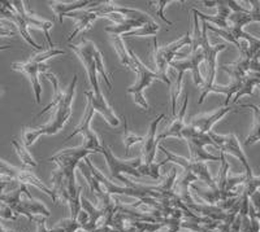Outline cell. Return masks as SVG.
Segmentation results:
<instances>
[{"label": "cell", "instance_id": "obj_25", "mask_svg": "<svg viewBox=\"0 0 260 232\" xmlns=\"http://www.w3.org/2000/svg\"><path fill=\"white\" fill-rule=\"evenodd\" d=\"M111 42H112L113 47H115L116 53H117V56L118 59H120L121 65H124V66H126V68L133 70L134 68L133 60H132V57H130L129 51H127L126 47H125L124 39L118 35H111Z\"/></svg>", "mask_w": 260, "mask_h": 232}, {"label": "cell", "instance_id": "obj_31", "mask_svg": "<svg viewBox=\"0 0 260 232\" xmlns=\"http://www.w3.org/2000/svg\"><path fill=\"white\" fill-rule=\"evenodd\" d=\"M159 30H160L159 24H156V22H151V24H145L142 27H139V29L132 30L130 32L122 35L121 38L124 39V38H130V36H148V35L155 36Z\"/></svg>", "mask_w": 260, "mask_h": 232}, {"label": "cell", "instance_id": "obj_29", "mask_svg": "<svg viewBox=\"0 0 260 232\" xmlns=\"http://www.w3.org/2000/svg\"><path fill=\"white\" fill-rule=\"evenodd\" d=\"M260 188V175L251 176V178H246L243 183V189L241 192V200L250 201V197L254 192L259 191Z\"/></svg>", "mask_w": 260, "mask_h": 232}, {"label": "cell", "instance_id": "obj_4", "mask_svg": "<svg viewBox=\"0 0 260 232\" xmlns=\"http://www.w3.org/2000/svg\"><path fill=\"white\" fill-rule=\"evenodd\" d=\"M129 55L130 57H132V60H133V71L137 73V81L133 86H130V87L127 88L126 91L127 94H130L133 96L134 103H136L139 108L145 109V110H150V105H148L147 100L145 99L143 91H145L146 88L154 82L155 80L159 81V75H157L156 71L151 70L150 68H147V66L139 60V57L137 56L136 53H134V51L130 50Z\"/></svg>", "mask_w": 260, "mask_h": 232}, {"label": "cell", "instance_id": "obj_35", "mask_svg": "<svg viewBox=\"0 0 260 232\" xmlns=\"http://www.w3.org/2000/svg\"><path fill=\"white\" fill-rule=\"evenodd\" d=\"M176 2H177V0H157V2H150L148 4H154V7L156 8V15L161 18L162 22H166L168 26H173L175 24L164 16V9H166V7L168 6V4L176 3Z\"/></svg>", "mask_w": 260, "mask_h": 232}, {"label": "cell", "instance_id": "obj_19", "mask_svg": "<svg viewBox=\"0 0 260 232\" xmlns=\"http://www.w3.org/2000/svg\"><path fill=\"white\" fill-rule=\"evenodd\" d=\"M68 17L76 20V27H74L73 32H72L71 36L68 38V42H71L72 39L76 38L82 30L89 29L90 25H91L96 18H99V16H98L96 13L89 12L87 9H83V11H76V12L69 13Z\"/></svg>", "mask_w": 260, "mask_h": 232}, {"label": "cell", "instance_id": "obj_6", "mask_svg": "<svg viewBox=\"0 0 260 232\" xmlns=\"http://www.w3.org/2000/svg\"><path fill=\"white\" fill-rule=\"evenodd\" d=\"M0 175L6 178V179L11 180H17L20 184H25V185H34L36 188H38L39 191H42L43 194L48 195V196L52 199L53 203H56L57 201V197L55 195V192L52 191V188L47 187L45 183L42 182L39 179L38 176H36L31 171L29 170H25V169H18L16 166H12V165L7 164L6 161L3 160H0Z\"/></svg>", "mask_w": 260, "mask_h": 232}, {"label": "cell", "instance_id": "obj_42", "mask_svg": "<svg viewBox=\"0 0 260 232\" xmlns=\"http://www.w3.org/2000/svg\"><path fill=\"white\" fill-rule=\"evenodd\" d=\"M0 232H15V231H12V229H4L3 227H2V224H0Z\"/></svg>", "mask_w": 260, "mask_h": 232}, {"label": "cell", "instance_id": "obj_14", "mask_svg": "<svg viewBox=\"0 0 260 232\" xmlns=\"http://www.w3.org/2000/svg\"><path fill=\"white\" fill-rule=\"evenodd\" d=\"M12 6L15 8L16 13L21 16V17L24 18V21L26 22L27 27H34V29H39L43 31L45 34L46 39L48 41V44H50V47L53 48L55 47V44H53L52 39L50 36V30L52 27V22L47 20H42V18L37 17L36 15L32 12H30L29 9L26 8L24 2H21V0H16V2H12Z\"/></svg>", "mask_w": 260, "mask_h": 232}, {"label": "cell", "instance_id": "obj_10", "mask_svg": "<svg viewBox=\"0 0 260 232\" xmlns=\"http://www.w3.org/2000/svg\"><path fill=\"white\" fill-rule=\"evenodd\" d=\"M94 114H95V110L92 109V106L90 105V103H87L86 104L85 114H83L81 124L73 130V132H72L71 135H68L64 139V141L71 140L72 138H74V136L80 134V135H82V140H83L82 147L85 148V149L94 153L101 152L102 150L101 141H99V138H98L96 134L91 130V121H92V117H94Z\"/></svg>", "mask_w": 260, "mask_h": 232}, {"label": "cell", "instance_id": "obj_22", "mask_svg": "<svg viewBox=\"0 0 260 232\" xmlns=\"http://www.w3.org/2000/svg\"><path fill=\"white\" fill-rule=\"evenodd\" d=\"M81 208H82L83 210L87 213V214H89V218H90L89 224H87V226H86L83 229L87 232L94 231L95 228H98V227H99L98 226V220L103 219L104 212L102 210V209H99V208H96V206L92 205V204L83 196H81Z\"/></svg>", "mask_w": 260, "mask_h": 232}, {"label": "cell", "instance_id": "obj_44", "mask_svg": "<svg viewBox=\"0 0 260 232\" xmlns=\"http://www.w3.org/2000/svg\"><path fill=\"white\" fill-rule=\"evenodd\" d=\"M259 87H260V86H259Z\"/></svg>", "mask_w": 260, "mask_h": 232}, {"label": "cell", "instance_id": "obj_9", "mask_svg": "<svg viewBox=\"0 0 260 232\" xmlns=\"http://www.w3.org/2000/svg\"><path fill=\"white\" fill-rule=\"evenodd\" d=\"M159 148L160 150L166 154L167 161L173 162V164L178 165V166H181L182 169H187V170H190L197 179L203 182L204 184H207L208 187H210V189H217V185H216V182L213 180L212 176H211L206 162H195V161H191L190 159H185V157L182 156H177V154H175V153L169 152V150L167 149V148L162 147V145H159Z\"/></svg>", "mask_w": 260, "mask_h": 232}, {"label": "cell", "instance_id": "obj_5", "mask_svg": "<svg viewBox=\"0 0 260 232\" xmlns=\"http://www.w3.org/2000/svg\"><path fill=\"white\" fill-rule=\"evenodd\" d=\"M69 47H71V50L77 55L78 59L82 61L83 66H85L86 73H87V78H89L90 86H91L92 88L91 90L92 94H94L96 97L103 96L101 91V86H99L96 65H95V60H94V50L96 46H95L91 41H87L86 38H83L82 41H81V44H77V46L71 44Z\"/></svg>", "mask_w": 260, "mask_h": 232}, {"label": "cell", "instance_id": "obj_32", "mask_svg": "<svg viewBox=\"0 0 260 232\" xmlns=\"http://www.w3.org/2000/svg\"><path fill=\"white\" fill-rule=\"evenodd\" d=\"M125 143V154H129V149L133 147L137 143H143V136L136 135L134 132H132L129 130V126H127V120L124 117V138H122Z\"/></svg>", "mask_w": 260, "mask_h": 232}, {"label": "cell", "instance_id": "obj_28", "mask_svg": "<svg viewBox=\"0 0 260 232\" xmlns=\"http://www.w3.org/2000/svg\"><path fill=\"white\" fill-rule=\"evenodd\" d=\"M189 145V150H190V160L195 162H207V161H220L221 157L220 156H215L212 153H210L208 150L204 149V147H201V145H195V144H190Z\"/></svg>", "mask_w": 260, "mask_h": 232}, {"label": "cell", "instance_id": "obj_21", "mask_svg": "<svg viewBox=\"0 0 260 232\" xmlns=\"http://www.w3.org/2000/svg\"><path fill=\"white\" fill-rule=\"evenodd\" d=\"M7 20L11 21V22H13V24L16 25V27H17V30H18V32L21 34V36H22V38L25 39V42H26L29 46H31V47L34 48L37 52L43 50V46H42V44H38L36 41H34V39L31 38L29 30H27L26 22H25L24 18L21 17L18 13H16L15 9H13V11H9L8 15H7Z\"/></svg>", "mask_w": 260, "mask_h": 232}, {"label": "cell", "instance_id": "obj_38", "mask_svg": "<svg viewBox=\"0 0 260 232\" xmlns=\"http://www.w3.org/2000/svg\"><path fill=\"white\" fill-rule=\"evenodd\" d=\"M250 201H251V205L252 208H254V210L256 212L257 215H260V191H256L254 192V194L251 195V197H250Z\"/></svg>", "mask_w": 260, "mask_h": 232}, {"label": "cell", "instance_id": "obj_16", "mask_svg": "<svg viewBox=\"0 0 260 232\" xmlns=\"http://www.w3.org/2000/svg\"><path fill=\"white\" fill-rule=\"evenodd\" d=\"M187 104H189V95L186 94L185 95V100H183L182 106L180 109V113L176 114V117L172 121V124L161 134L156 135L157 144H160L162 140H166L168 138H177L180 140L182 139V130L185 127V115H186Z\"/></svg>", "mask_w": 260, "mask_h": 232}, {"label": "cell", "instance_id": "obj_33", "mask_svg": "<svg viewBox=\"0 0 260 232\" xmlns=\"http://www.w3.org/2000/svg\"><path fill=\"white\" fill-rule=\"evenodd\" d=\"M78 229L82 228H81V224L78 223L77 220L67 218V219H62L61 222L55 224L48 232H77Z\"/></svg>", "mask_w": 260, "mask_h": 232}, {"label": "cell", "instance_id": "obj_3", "mask_svg": "<svg viewBox=\"0 0 260 232\" xmlns=\"http://www.w3.org/2000/svg\"><path fill=\"white\" fill-rule=\"evenodd\" d=\"M101 153L104 156V159H106L107 168L110 170L111 179L122 183L124 187H136L137 184L129 182V180L124 176V174L133 175L136 176V178H142V174L138 171V168L142 165V159H141V157L134 160L118 159V157H116L115 154H113V152L111 150V148L107 145V143H103V144H102Z\"/></svg>", "mask_w": 260, "mask_h": 232}, {"label": "cell", "instance_id": "obj_24", "mask_svg": "<svg viewBox=\"0 0 260 232\" xmlns=\"http://www.w3.org/2000/svg\"><path fill=\"white\" fill-rule=\"evenodd\" d=\"M143 25L142 22H139V21L136 20H129V18H124L121 22H118V24H113L111 26H107L106 27V31L111 35H118V36H122L127 32H130L132 30H136L139 29V27H142Z\"/></svg>", "mask_w": 260, "mask_h": 232}, {"label": "cell", "instance_id": "obj_20", "mask_svg": "<svg viewBox=\"0 0 260 232\" xmlns=\"http://www.w3.org/2000/svg\"><path fill=\"white\" fill-rule=\"evenodd\" d=\"M190 44H191V36H190V32L187 31L185 35L181 36L180 39H177V41L173 42V43L167 44L164 47H159V46H157L156 50L160 56L168 62V65H171L173 59L177 56L178 51L182 47H185V46H190Z\"/></svg>", "mask_w": 260, "mask_h": 232}, {"label": "cell", "instance_id": "obj_30", "mask_svg": "<svg viewBox=\"0 0 260 232\" xmlns=\"http://www.w3.org/2000/svg\"><path fill=\"white\" fill-rule=\"evenodd\" d=\"M12 145L13 148H15L16 153H17V156L20 157V160L22 161V164L29 166V168H37V166H38L37 161L32 159V156L30 154V152L27 150V148L25 147L24 144L18 143L16 139H12Z\"/></svg>", "mask_w": 260, "mask_h": 232}, {"label": "cell", "instance_id": "obj_13", "mask_svg": "<svg viewBox=\"0 0 260 232\" xmlns=\"http://www.w3.org/2000/svg\"><path fill=\"white\" fill-rule=\"evenodd\" d=\"M202 62H204V53L202 50H198L197 52L190 53L186 59L178 60V61H175V60H173L169 66L175 69L176 71H181V73L183 74L186 73V71H191L194 85L197 86V87H202L204 83V80L202 78L201 69H199Z\"/></svg>", "mask_w": 260, "mask_h": 232}, {"label": "cell", "instance_id": "obj_39", "mask_svg": "<svg viewBox=\"0 0 260 232\" xmlns=\"http://www.w3.org/2000/svg\"><path fill=\"white\" fill-rule=\"evenodd\" d=\"M15 35V32L12 30H9L8 27H4L0 25V36H12Z\"/></svg>", "mask_w": 260, "mask_h": 232}, {"label": "cell", "instance_id": "obj_1", "mask_svg": "<svg viewBox=\"0 0 260 232\" xmlns=\"http://www.w3.org/2000/svg\"><path fill=\"white\" fill-rule=\"evenodd\" d=\"M194 16V30L191 35V44H190V53L197 52L202 50L204 53V65H206V80H204L203 86H202V92L199 96L198 103L202 104L203 100L207 97V92L213 85H215L216 76V66H217V55L228 48L226 44L220 43L212 46L208 41L207 36V22L202 21V26H199V18L191 11Z\"/></svg>", "mask_w": 260, "mask_h": 232}, {"label": "cell", "instance_id": "obj_27", "mask_svg": "<svg viewBox=\"0 0 260 232\" xmlns=\"http://www.w3.org/2000/svg\"><path fill=\"white\" fill-rule=\"evenodd\" d=\"M240 108H251L254 110V127H252V131L250 132V135L247 136V139L245 141V145L248 147V145H252L255 143H257V141H260V108L256 105H252V104H241Z\"/></svg>", "mask_w": 260, "mask_h": 232}, {"label": "cell", "instance_id": "obj_18", "mask_svg": "<svg viewBox=\"0 0 260 232\" xmlns=\"http://www.w3.org/2000/svg\"><path fill=\"white\" fill-rule=\"evenodd\" d=\"M101 2H90V0H81V2H50L48 6L53 11L55 16L59 18L60 24H64V16H68L69 13L76 12V11H82L83 8H92L98 6Z\"/></svg>", "mask_w": 260, "mask_h": 232}, {"label": "cell", "instance_id": "obj_17", "mask_svg": "<svg viewBox=\"0 0 260 232\" xmlns=\"http://www.w3.org/2000/svg\"><path fill=\"white\" fill-rule=\"evenodd\" d=\"M86 100L87 103H90V105L92 106V109L95 110V113H99L102 117L104 118L107 124L110 125L112 127H117L120 125V118L116 115V113L113 112L112 108L108 105V103L106 101L103 96L101 97H96L92 91H86Z\"/></svg>", "mask_w": 260, "mask_h": 232}, {"label": "cell", "instance_id": "obj_8", "mask_svg": "<svg viewBox=\"0 0 260 232\" xmlns=\"http://www.w3.org/2000/svg\"><path fill=\"white\" fill-rule=\"evenodd\" d=\"M166 118V114L162 113L159 117L151 121L148 131L146 136H143V147H142V165L138 168V171L142 174V176H150L151 166L155 164V156H156V149L159 144L156 143V131L157 126L162 120Z\"/></svg>", "mask_w": 260, "mask_h": 232}, {"label": "cell", "instance_id": "obj_34", "mask_svg": "<svg viewBox=\"0 0 260 232\" xmlns=\"http://www.w3.org/2000/svg\"><path fill=\"white\" fill-rule=\"evenodd\" d=\"M94 60H95V65H96V71L98 74H101V76L106 82L107 87L112 90V83L110 81V75L107 74L106 68H104V62H103V56H102V52L98 50V47H95L94 50Z\"/></svg>", "mask_w": 260, "mask_h": 232}, {"label": "cell", "instance_id": "obj_40", "mask_svg": "<svg viewBox=\"0 0 260 232\" xmlns=\"http://www.w3.org/2000/svg\"><path fill=\"white\" fill-rule=\"evenodd\" d=\"M9 182H11V180L6 179V178H3V176L0 175V196H2V195H3L4 188H6L7 185H8V183H9Z\"/></svg>", "mask_w": 260, "mask_h": 232}, {"label": "cell", "instance_id": "obj_23", "mask_svg": "<svg viewBox=\"0 0 260 232\" xmlns=\"http://www.w3.org/2000/svg\"><path fill=\"white\" fill-rule=\"evenodd\" d=\"M45 76L47 78L48 81H50L51 83H52V87H53V97H52V101H51L50 104H48L47 106H45V109H42L41 112L38 113V115L37 117H41V115H43L45 113H47L48 110H51L52 108L56 109L57 106H59V104L61 103L62 99H64V92L60 90V86H59V80L56 78V75L52 73H50V71H45Z\"/></svg>", "mask_w": 260, "mask_h": 232}, {"label": "cell", "instance_id": "obj_41", "mask_svg": "<svg viewBox=\"0 0 260 232\" xmlns=\"http://www.w3.org/2000/svg\"><path fill=\"white\" fill-rule=\"evenodd\" d=\"M9 48H12L11 46H0V51H6V50H9Z\"/></svg>", "mask_w": 260, "mask_h": 232}, {"label": "cell", "instance_id": "obj_26", "mask_svg": "<svg viewBox=\"0 0 260 232\" xmlns=\"http://www.w3.org/2000/svg\"><path fill=\"white\" fill-rule=\"evenodd\" d=\"M157 38L156 36H154V56H155V62H156V66H157V75H159V81H161V82L166 83L167 86H169L171 87V83H172V80L169 78L168 75V68L169 65L168 62L166 61V60L162 59L161 56H160L159 53H157Z\"/></svg>", "mask_w": 260, "mask_h": 232}, {"label": "cell", "instance_id": "obj_15", "mask_svg": "<svg viewBox=\"0 0 260 232\" xmlns=\"http://www.w3.org/2000/svg\"><path fill=\"white\" fill-rule=\"evenodd\" d=\"M236 109V105H228V106H221V108L216 109L215 112L207 113V114H202L198 117L192 118V121L190 122V126H192L194 129H197L198 131L204 132V134H208V132L212 131V127L215 126V124H217L221 118H224L228 113L233 112Z\"/></svg>", "mask_w": 260, "mask_h": 232}, {"label": "cell", "instance_id": "obj_2", "mask_svg": "<svg viewBox=\"0 0 260 232\" xmlns=\"http://www.w3.org/2000/svg\"><path fill=\"white\" fill-rule=\"evenodd\" d=\"M76 87H77V75H73L72 82L69 83L67 91L64 92V99L59 106L56 108V112L52 120L48 124L43 126L34 127V129H22V141L25 147H31L41 136L43 135H55L59 131H61L65 124L68 122L72 115V101L76 94Z\"/></svg>", "mask_w": 260, "mask_h": 232}, {"label": "cell", "instance_id": "obj_12", "mask_svg": "<svg viewBox=\"0 0 260 232\" xmlns=\"http://www.w3.org/2000/svg\"><path fill=\"white\" fill-rule=\"evenodd\" d=\"M13 70L21 71L24 73L25 75L29 78L30 83H31L32 91H34V96H36V103L41 104V95H42V86L39 83V73L41 71H47L48 66L46 64H41V62H37L30 57L27 61L25 62H15L12 64Z\"/></svg>", "mask_w": 260, "mask_h": 232}, {"label": "cell", "instance_id": "obj_43", "mask_svg": "<svg viewBox=\"0 0 260 232\" xmlns=\"http://www.w3.org/2000/svg\"><path fill=\"white\" fill-rule=\"evenodd\" d=\"M77 232H87V231H85V229H78Z\"/></svg>", "mask_w": 260, "mask_h": 232}, {"label": "cell", "instance_id": "obj_11", "mask_svg": "<svg viewBox=\"0 0 260 232\" xmlns=\"http://www.w3.org/2000/svg\"><path fill=\"white\" fill-rule=\"evenodd\" d=\"M89 12L96 13L99 17H103L107 15H120L125 18H129V20H136L142 22V24H151V22H155L154 18L151 17L147 13L139 11L136 8H129V7L124 6H117V4L112 3V2H101L98 6L92 7V8H87Z\"/></svg>", "mask_w": 260, "mask_h": 232}, {"label": "cell", "instance_id": "obj_37", "mask_svg": "<svg viewBox=\"0 0 260 232\" xmlns=\"http://www.w3.org/2000/svg\"><path fill=\"white\" fill-rule=\"evenodd\" d=\"M48 218L46 217H42V215H37L36 218H34V222L37 223V232H48L50 229L47 228V226H46V222H47Z\"/></svg>", "mask_w": 260, "mask_h": 232}, {"label": "cell", "instance_id": "obj_36", "mask_svg": "<svg viewBox=\"0 0 260 232\" xmlns=\"http://www.w3.org/2000/svg\"><path fill=\"white\" fill-rule=\"evenodd\" d=\"M0 218H4V219H11V220H16L17 217L15 215V213L11 210L7 205L4 204H0Z\"/></svg>", "mask_w": 260, "mask_h": 232}, {"label": "cell", "instance_id": "obj_7", "mask_svg": "<svg viewBox=\"0 0 260 232\" xmlns=\"http://www.w3.org/2000/svg\"><path fill=\"white\" fill-rule=\"evenodd\" d=\"M208 135L212 139L213 144L217 149H220V152L222 153H229L233 157H236L238 161L242 164V166L245 168V175L246 178H251L254 176V173H252L251 165L248 162L247 157H246L245 152H243L242 147H241V143L238 140L234 134H228V135H219L216 132L211 131L208 132Z\"/></svg>", "mask_w": 260, "mask_h": 232}]
</instances>
